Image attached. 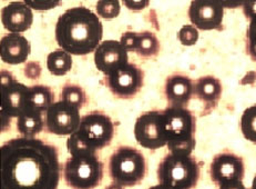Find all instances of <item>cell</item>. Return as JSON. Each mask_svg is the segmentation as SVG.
Returning <instances> with one entry per match:
<instances>
[{"instance_id":"6da1fadb","label":"cell","mask_w":256,"mask_h":189,"mask_svg":"<svg viewBox=\"0 0 256 189\" xmlns=\"http://www.w3.org/2000/svg\"><path fill=\"white\" fill-rule=\"evenodd\" d=\"M61 175L58 149L37 138L8 140L0 150V189H57Z\"/></svg>"},{"instance_id":"7a4b0ae2","label":"cell","mask_w":256,"mask_h":189,"mask_svg":"<svg viewBox=\"0 0 256 189\" xmlns=\"http://www.w3.org/2000/svg\"><path fill=\"white\" fill-rule=\"evenodd\" d=\"M104 26L99 16L86 7H74L61 15L56 25V40L70 55L94 53L102 43Z\"/></svg>"},{"instance_id":"3957f363","label":"cell","mask_w":256,"mask_h":189,"mask_svg":"<svg viewBox=\"0 0 256 189\" xmlns=\"http://www.w3.org/2000/svg\"><path fill=\"white\" fill-rule=\"evenodd\" d=\"M171 154L190 156L196 147V118L186 107H168L163 110Z\"/></svg>"},{"instance_id":"277c9868","label":"cell","mask_w":256,"mask_h":189,"mask_svg":"<svg viewBox=\"0 0 256 189\" xmlns=\"http://www.w3.org/2000/svg\"><path fill=\"white\" fill-rule=\"evenodd\" d=\"M146 172L144 156L136 148L121 146L109 159V175L114 182L124 187L140 183Z\"/></svg>"},{"instance_id":"5b68a950","label":"cell","mask_w":256,"mask_h":189,"mask_svg":"<svg viewBox=\"0 0 256 189\" xmlns=\"http://www.w3.org/2000/svg\"><path fill=\"white\" fill-rule=\"evenodd\" d=\"M64 178L72 189H94L104 177V163L96 154L70 156L64 165Z\"/></svg>"},{"instance_id":"8992f818","label":"cell","mask_w":256,"mask_h":189,"mask_svg":"<svg viewBox=\"0 0 256 189\" xmlns=\"http://www.w3.org/2000/svg\"><path fill=\"white\" fill-rule=\"evenodd\" d=\"M200 177V167L191 156L168 154L158 167L160 183L176 189H192L196 186Z\"/></svg>"},{"instance_id":"52a82bcc","label":"cell","mask_w":256,"mask_h":189,"mask_svg":"<svg viewBox=\"0 0 256 189\" xmlns=\"http://www.w3.org/2000/svg\"><path fill=\"white\" fill-rule=\"evenodd\" d=\"M138 144L146 149L156 150L168 146V135L163 111L153 110L142 114L134 125Z\"/></svg>"},{"instance_id":"ba28073f","label":"cell","mask_w":256,"mask_h":189,"mask_svg":"<svg viewBox=\"0 0 256 189\" xmlns=\"http://www.w3.org/2000/svg\"><path fill=\"white\" fill-rule=\"evenodd\" d=\"M76 132L92 150L98 151L110 145L114 136V125L109 116L94 111L81 118Z\"/></svg>"},{"instance_id":"9c48e42d","label":"cell","mask_w":256,"mask_h":189,"mask_svg":"<svg viewBox=\"0 0 256 189\" xmlns=\"http://www.w3.org/2000/svg\"><path fill=\"white\" fill-rule=\"evenodd\" d=\"M29 88L14 79L12 74L2 70V119L10 122L12 118H18L29 107Z\"/></svg>"},{"instance_id":"30bf717a","label":"cell","mask_w":256,"mask_h":189,"mask_svg":"<svg viewBox=\"0 0 256 189\" xmlns=\"http://www.w3.org/2000/svg\"><path fill=\"white\" fill-rule=\"evenodd\" d=\"M82 117L79 109L64 101H56L46 112V128L50 134L71 136L79 129Z\"/></svg>"},{"instance_id":"8fae6325","label":"cell","mask_w":256,"mask_h":189,"mask_svg":"<svg viewBox=\"0 0 256 189\" xmlns=\"http://www.w3.org/2000/svg\"><path fill=\"white\" fill-rule=\"evenodd\" d=\"M106 85L114 96L130 98L141 89L143 71L134 64L128 63L106 76Z\"/></svg>"},{"instance_id":"7c38bea8","label":"cell","mask_w":256,"mask_h":189,"mask_svg":"<svg viewBox=\"0 0 256 189\" xmlns=\"http://www.w3.org/2000/svg\"><path fill=\"white\" fill-rule=\"evenodd\" d=\"M212 180L218 187L242 181L244 177V162L242 158L231 154V152H222L214 157L211 167Z\"/></svg>"},{"instance_id":"4fadbf2b","label":"cell","mask_w":256,"mask_h":189,"mask_svg":"<svg viewBox=\"0 0 256 189\" xmlns=\"http://www.w3.org/2000/svg\"><path fill=\"white\" fill-rule=\"evenodd\" d=\"M188 17L196 29H220L224 17L223 5L214 0H194L188 9Z\"/></svg>"},{"instance_id":"5bb4252c","label":"cell","mask_w":256,"mask_h":189,"mask_svg":"<svg viewBox=\"0 0 256 189\" xmlns=\"http://www.w3.org/2000/svg\"><path fill=\"white\" fill-rule=\"evenodd\" d=\"M128 63V52L116 40H104L94 52L96 67L106 76Z\"/></svg>"},{"instance_id":"9a60e30c","label":"cell","mask_w":256,"mask_h":189,"mask_svg":"<svg viewBox=\"0 0 256 189\" xmlns=\"http://www.w3.org/2000/svg\"><path fill=\"white\" fill-rule=\"evenodd\" d=\"M2 22L10 34H22L32 27V10L22 2H12L2 10Z\"/></svg>"},{"instance_id":"2e32d148","label":"cell","mask_w":256,"mask_h":189,"mask_svg":"<svg viewBox=\"0 0 256 189\" xmlns=\"http://www.w3.org/2000/svg\"><path fill=\"white\" fill-rule=\"evenodd\" d=\"M2 59L8 65H19L28 59L32 46L20 34H8L2 38Z\"/></svg>"},{"instance_id":"e0dca14e","label":"cell","mask_w":256,"mask_h":189,"mask_svg":"<svg viewBox=\"0 0 256 189\" xmlns=\"http://www.w3.org/2000/svg\"><path fill=\"white\" fill-rule=\"evenodd\" d=\"M194 93L192 80L183 75H173L166 84V96L171 107H184Z\"/></svg>"},{"instance_id":"ac0fdd59","label":"cell","mask_w":256,"mask_h":189,"mask_svg":"<svg viewBox=\"0 0 256 189\" xmlns=\"http://www.w3.org/2000/svg\"><path fill=\"white\" fill-rule=\"evenodd\" d=\"M46 122L44 121L42 112L28 107L17 118V129L22 137L34 138L42 132Z\"/></svg>"},{"instance_id":"d6986e66","label":"cell","mask_w":256,"mask_h":189,"mask_svg":"<svg viewBox=\"0 0 256 189\" xmlns=\"http://www.w3.org/2000/svg\"><path fill=\"white\" fill-rule=\"evenodd\" d=\"M194 94L204 103L215 104L222 94L221 81L212 76L201 77L194 84Z\"/></svg>"},{"instance_id":"ffe728a7","label":"cell","mask_w":256,"mask_h":189,"mask_svg":"<svg viewBox=\"0 0 256 189\" xmlns=\"http://www.w3.org/2000/svg\"><path fill=\"white\" fill-rule=\"evenodd\" d=\"M56 103L54 94L47 86L36 85L29 88V107L40 112H47Z\"/></svg>"},{"instance_id":"44dd1931","label":"cell","mask_w":256,"mask_h":189,"mask_svg":"<svg viewBox=\"0 0 256 189\" xmlns=\"http://www.w3.org/2000/svg\"><path fill=\"white\" fill-rule=\"evenodd\" d=\"M47 67L54 76H64L72 68V57L64 50L57 49L48 55Z\"/></svg>"},{"instance_id":"7402d4cb","label":"cell","mask_w":256,"mask_h":189,"mask_svg":"<svg viewBox=\"0 0 256 189\" xmlns=\"http://www.w3.org/2000/svg\"><path fill=\"white\" fill-rule=\"evenodd\" d=\"M158 49H160V44H158L156 37L152 33L143 32L139 34L136 49V53L138 55L144 58L153 57L158 53Z\"/></svg>"},{"instance_id":"603a6c76","label":"cell","mask_w":256,"mask_h":189,"mask_svg":"<svg viewBox=\"0 0 256 189\" xmlns=\"http://www.w3.org/2000/svg\"><path fill=\"white\" fill-rule=\"evenodd\" d=\"M60 98L61 100L64 101V103L76 107V108H78L79 110L82 108V106L86 101L84 90L81 88L80 86L71 84H68L64 87L62 90H61Z\"/></svg>"},{"instance_id":"cb8c5ba5","label":"cell","mask_w":256,"mask_h":189,"mask_svg":"<svg viewBox=\"0 0 256 189\" xmlns=\"http://www.w3.org/2000/svg\"><path fill=\"white\" fill-rule=\"evenodd\" d=\"M240 130L245 139L256 144V105L243 112L240 117Z\"/></svg>"},{"instance_id":"d4e9b609","label":"cell","mask_w":256,"mask_h":189,"mask_svg":"<svg viewBox=\"0 0 256 189\" xmlns=\"http://www.w3.org/2000/svg\"><path fill=\"white\" fill-rule=\"evenodd\" d=\"M96 15L104 19H112L119 16L121 6L118 0H100L96 3Z\"/></svg>"},{"instance_id":"484cf974","label":"cell","mask_w":256,"mask_h":189,"mask_svg":"<svg viewBox=\"0 0 256 189\" xmlns=\"http://www.w3.org/2000/svg\"><path fill=\"white\" fill-rule=\"evenodd\" d=\"M178 39L184 46H193L198 43V32L193 25H186L178 32Z\"/></svg>"},{"instance_id":"4316f807","label":"cell","mask_w":256,"mask_h":189,"mask_svg":"<svg viewBox=\"0 0 256 189\" xmlns=\"http://www.w3.org/2000/svg\"><path fill=\"white\" fill-rule=\"evenodd\" d=\"M138 37H139V34L136 33H132V32H128L124 33L121 36L120 43L124 46V49L128 53L129 52H136V45H138Z\"/></svg>"},{"instance_id":"83f0119b","label":"cell","mask_w":256,"mask_h":189,"mask_svg":"<svg viewBox=\"0 0 256 189\" xmlns=\"http://www.w3.org/2000/svg\"><path fill=\"white\" fill-rule=\"evenodd\" d=\"M248 48L250 54L256 59V18L250 19L248 27Z\"/></svg>"},{"instance_id":"f1b7e54d","label":"cell","mask_w":256,"mask_h":189,"mask_svg":"<svg viewBox=\"0 0 256 189\" xmlns=\"http://www.w3.org/2000/svg\"><path fill=\"white\" fill-rule=\"evenodd\" d=\"M24 3L27 4L30 8H34L38 10L54 8L60 4V2H30V0H27V2Z\"/></svg>"},{"instance_id":"f546056e","label":"cell","mask_w":256,"mask_h":189,"mask_svg":"<svg viewBox=\"0 0 256 189\" xmlns=\"http://www.w3.org/2000/svg\"><path fill=\"white\" fill-rule=\"evenodd\" d=\"M244 13L250 19L256 18V0L253 2H246L243 5Z\"/></svg>"},{"instance_id":"4dcf8cb0","label":"cell","mask_w":256,"mask_h":189,"mask_svg":"<svg viewBox=\"0 0 256 189\" xmlns=\"http://www.w3.org/2000/svg\"><path fill=\"white\" fill-rule=\"evenodd\" d=\"M149 2H124V5L132 10H141L148 6Z\"/></svg>"},{"instance_id":"1f68e13d","label":"cell","mask_w":256,"mask_h":189,"mask_svg":"<svg viewBox=\"0 0 256 189\" xmlns=\"http://www.w3.org/2000/svg\"><path fill=\"white\" fill-rule=\"evenodd\" d=\"M28 66L32 68V71H30V73H27L26 75H27L29 78H38L39 74H40V69H38L39 64L38 63H29Z\"/></svg>"},{"instance_id":"d6a6232c","label":"cell","mask_w":256,"mask_h":189,"mask_svg":"<svg viewBox=\"0 0 256 189\" xmlns=\"http://www.w3.org/2000/svg\"><path fill=\"white\" fill-rule=\"evenodd\" d=\"M218 189H246L243 185V181L234 182V183H228V185L221 186Z\"/></svg>"},{"instance_id":"836d02e7","label":"cell","mask_w":256,"mask_h":189,"mask_svg":"<svg viewBox=\"0 0 256 189\" xmlns=\"http://www.w3.org/2000/svg\"><path fill=\"white\" fill-rule=\"evenodd\" d=\"M149 189H176V188H173L171 186H168V185H163V183H158V185L152 186Z\"/></svg>"},{"instance_id":"e575fe53","label":"cell","mask_w":256,"mask_h":189,"mask_svg":"<svg viewBox=\"0 0 256 189\" xmlns=\"http://www.w3.org/2000/svg\"><path fill=\"white\" fill-rule=\"evenodd\" d=\"M106 189H124V186L119 185V183H116V182H112L111 185L108 186Z\"/></svg>"},{"instance_id":"d590c367","label":"cell","mask_w":256,"mask_h":189,"mask_svg":"<svg viewBox=\"0 0 256 189\" xmlns=\"http://www.w3.org/2000/svg\"><path fill=\"white\" fill-rule=\"evenodd\" d=\"M250 189H256V176L254 177L253 182H252V188H250Z\"/></svg>"}]
</instances>
